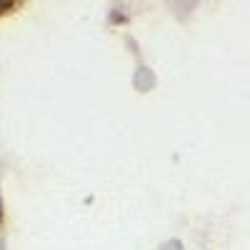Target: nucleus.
<instances>
[{
	"instance_id": "1",
	"label": "nucleus",
	"mask_w": 250,
	"mask_h": 250,
	"mask_svg": "<svg viewBox=\"0 0 250 250\" xmlns=\"http://www.w3.org/2000/svg\"><path fill=\"white\" fill-rule=\"evenodd\" d=\"M20 8H23V3H20V0H0V18L10 15V13H15V10H20Z\"/></svg>"
},
{
	"instance_id": "2",
	"label": "nucleus",
	"mask_w": 250,
	"mask_h": 250,
	"mask_svg": "<svg viewBox=\"0 0 250 250\" xmlns=\"http://www.w3.org/2000/svg\"><path fill=\"white\" fill-rule=\"evenodd\" d=\"M0 218H3V203H0Z\"/></svg>"
}]
</instances>
